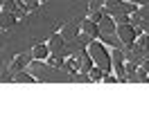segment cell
Masks as SVG:
<instances>
[{
	"label": "cell",
	"instance_id": "6da1fadb",
	"mask_svg": "<svg viewBox=\"0 0 149 126\" xmlns=\"http://www.w3.org/2000/svg\"><path fill=\"white\" fill-rule=\"evenodd\" d=\"M115 34H118V38H120V43L129 50L131 45H133V38H136V29L129 25V23H122V25H115Z\"/></svg>",
	"mask_w": 149,
	"mask_h": 126
},
{
	"label": "cell",
	"instance_id": "7a4b0ae2",
	"mask_svg": "<svg viewBox=\"0 0 149 126\" xmlns=\"http://www.w3.org/2000/svg\"><path fill=\"white\" fill-rule=\"evenodd\" d=\"M52 32H54V34H59V36L65 41V43H68V41H72L74 36L79 34V23H65V25H56Z\"/></svg>",
	"mask_w": 149,
	"mask_h": 126
},
{
	"label": "cell",
	"instance_id": "3957f363",
	"mask_svg": "<svg viewBox=\"0 0 149 126\" xmlns=\"http://www.w3.org/2000/svg\"><path fill=\"white\" fill-rule=\"evenodd\" d=\"M32 61V56H29V52H23V54H16L14 59H11V63L7 65V77H11L14 72H20L27 63Z\"/></svg>",
	"mask_w": 149,
	"mask_h": 126
},
{
	"label": "cell",
	"instance_id": "277c9868",
	"mask_svg": "<svg viewBox=\"0 0 149 126\" xmlns=\"http://www.w3.org/2000/svg\"><path fill=\"white\" fill-rule=\"evenodd\" d=\"M74 59H77V74H86V72L95 65L93 59H91V54L86 52V50H79V52L74 54Z\"/></svg>",
	"mask_w": 149,
	"mask_h": 126
},
{
	"label": "cell",
	"instance_id": "5b68a950",
	"mask_svg": "<svg viewBox=\"0 0 149 126\" xmlns=\"http://www.w3.org/2000/svg\"><path fill=\"white\" fill-rule=\"evenodd\" d=\"M79 34H84V36H88L91 41H95V38L100 36V27H97V23H93V20L84 18V20L79 23Z\"/></svg>",
	"mask_w": 149,
	"mask_h": 126
},
{
	"label": "cell",
	"instance_id": "8992f818",
	"mask_svg": "<svg viewBox=\"0 0 149 126\" xmlns=\"http://www.w3.org/2000/svg\"><path fill=\"white\" fill-rule=\"evenodd\" d=\"M63 43H65L63 38H61L59 34H54V32H52V34H50V38H47V43H45V47H47V52H50V54H61Z\"/></svg>",
	"mask_w": 149,
	"mask_h": 126
},
{
	"label": "cell",
	"instance_id": "52a82bcc",
	"mask_svg": "<svg viewBox=\"0 0 149 126\" xmlns=\"http://www.w3.org/2000/svg\"><path fill=\"white\" fill-rule=\"evenodd\" d=\"M47 54H50V52H47L45 45H34V47L29 50V56H32V61H43Z\"/></svg>",
	"mask_w": 149,
	"mask_h": 126
},
{
	"label": "cell",
	"instance_id": "ba28073f",
	"mask_svg": "<svg viewBox=\"0 0 149 126\" xmlns=\"http://www.w3.org/2000/svg\"><path fill=\"white\" fill-rule=\"evenodd\" d=\"M16 25V16L7 14V11H0V29H11Z\"/></svg>",
	"mask_w": 149,
	"mask_h": 126
},
{
	"label": "cell",
	"instance_id": "9c48e42d",
	"mask_svg": "<svg viewBox=\"0 0 149 126\" xmlns=\"http://www.w3.org/2000/svg\"><path fill=\"white\" fill-rule=\"evenodd\" d=\"M63 56H61V54H47L45 59H43V63H45V65H50V68H63Z\"/></svg>",
	"mask_w": 149,
	"mask_h": 126
},
{
	"label": "cell",
	"instance_id": "30bf717a",
	"mask_svg": "<svg viewBox=\"0 0 149 126\" xmlns=\"http://www.w3.org/2000/svg\"><path fill=\"white\" fill-rule=\"evenodd\" d=\"M86 74H88V79H91V81H102L106 72H104V70H100V68H95V65H93V68H91V70L86 72Z\"/></svg>",
	"mask_w": 149,
	"mask_h": 126
}]
</instances>
